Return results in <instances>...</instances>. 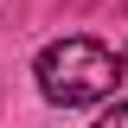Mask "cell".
<instances>
[{"instance_id":"cell-1","label":"cell","mask_w":128,"mask_h":128,"mask_svg":"<svg viewBox=\"0 0 128 128\" xmlns=\"http://www.w3.org/2000/svg\"><path fill=\"white\" fill-rule=\"evenodd\" d=\"M32 77H38L45 102H58V109H90V102H102V96L122 83V58H115L109 45L83 38V32H70V38H51V45L38 51Z\"/></svg>"},{"instance_id":"cell-2","label":"cell","mask_w":128,"mask_h":128,"mask_svg":"<svg viewBox=\"0 0 128 128\" xmlns=\"http://www.w3.org/2000/svg\"><path fill=\"white\" fill-rule=\"evenodd\" d=\"M115 122H128V102H109L102 109V128H115Z\"/></svg>"}]
</instances>
